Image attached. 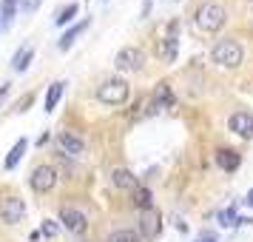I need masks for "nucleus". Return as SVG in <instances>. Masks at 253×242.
Returning a JSON list of instances; mask_svg holds the SVG:
<instances>
[{"label": "nucleus", "instance_id": "nucleus-28", "mask_svg": "<svg viewBox=\"0 0 253 242\" xmlns=\"http://www.w3.org/2000/svg\"><path fill=\"white\" fill-rule=\"evenodd\" d=\"M6 94H9V83H3V86H0V100H3Z\"/></svg>", "mask_w": 253, "mask_h": 242}, {"label": "nucleus", "instance_id": "nucleus-8", "mask_svg": "<svg viewBox=\"0 0 253 242\" xmlns=\"http://www.w3.org/2000/svg\"><path fill=\"white\" fill-rule=\"evenodd\" d=\"M32 188H35L37 194H48L54 185H57V171L51 168V165H37L35 171H32Z\"/></svg>", "mask_w": 253, "mask_h": 242}, {"label": "nucleus", "instance_id": "nucleus-12", "mask_svg": "<svg viewBox=\"0 0 253 242\" xmlns=\"http://www.w3.org/2000/svg\"><path fill=\"white\" fill-rule=\"evenodd\" d=\"M88 23H91V20L85 17V20H80V23H74L71 29H66V32H63V37L57 40V48H60V51H69V48L74 46V40H77V37H80L85 29H88Z\"/></svg>", "mask_w": 253, "mask_h": 242}, {"label": "nucleus", "instance_id": "nucleus-23", "mask_svg": "<svg viewBox=\"0 0 253 242\" xmlns=\"http://www.w3.org/2000/svg\"><path fill=\"white\" fill-rule=\"evenodd\" d=\"M216 219H219V225H222V228H233V225H239V217H236V211H233V208L219 211Z\"/></svg>", "mask_w": 253, "mask_h": 242}, {"label": "nucleus", "instance_id": "nucleus-26", "mask_svg": "<svg viewBox=\"0 0 253 242\" xmlns=\"http://www.w3.org/2000/svg\"><path fill=\"white\" fill-rule=\"evenodd\" d=\"M242 202H245V205H248V208H253V188H251V191H248V194H245V199H242Z\"/></svg>", "mask_w": 253, "mask_h": 242}, {"label": "nucleus", "instance_id": "nucleus-27", "mask_svg": "<svg viewBox=\"0 0 253 242\" xmlns=\"http://www.w3.org/2000/svg\"><path fill=\"white\" fill-rule=\"evenodd\" d=\"M46 143H48V134H46V131H43V134H40V137H37V145H40V148H43V145H46Z\"/></svg>", "mask_w": 253, "mask_h": 242}, {"label": "nucleus", "instance_id": "nucleus-18", "mask_svg": "<svg viewBox=\"0 0 253 242\" xmlns=\"http://www.w3.org/2000/svg\"><path fill=\"white\" fill-rule=\"evenodd\" d=\"M151 100H154V105H157V108H171V105H173L171 86H168V83H160V86H157V92H154V97H151Z\"/></svg>", "mask_w": 253, "mask_h": 242}, {"label": "nucleus", "instance_id": "nucleus-29", "mask_svg": "<svg viewBox=\"0 0 253 242\" xmlns=\"http://www.w3.org/2000/svg\"><path fill=\"white\" fill-rule=\"evenodd\" d=\"M196 242H213V237H199Z\"/></svg>", "mask_w": 253, "mask_h": 242}, {"label": "nucleus", "instance_id": "nucleus-25", "mask_svg": "<svg viewBox=\"0 0 253 242\" xmlns=\"http://www.w3.org/2000/svg\"><path fill=\"white\" fill-rule=\"evenodd\" d=\"M17 6H20V14H32L40 6V0H17Z\"/></svg>", "mask_w": 253, "mask_h": 242}, {"label": "nucleus", "instance_id": "nucleus-9", "mask_svg": "<svg viewBox=\"0 0 253 242\" xmlns=\"http://www.w3.org/2000/svg\"><path fill=\"white\" fill-rule=\"evenodd\" d=\"M57 148H60V154L66 157H80V154H85V140L83 137H77L74 131H60L57 134Z\"/></svg>", "mask_w": 253, "mask_h": 242}, {"label": "nucleus", "instance_id": "nucleus-15", "mask_svg": "<svg viewBox=\"0 0 253 242\" xmlns=\"http://www.w3.org/2000/svg\"><path fill=\"white\" fill-rule=\"evenodd\" d=\"M239 162H242V157L233 148H219L216 151V165L219 168H225V171H236Z\"/></svg>", "mask_w": 253, "mask_h": 242}, {"label": "nucleus", "instance_id": "nucleus-5", "mask_svg": "<svg viewBox=\"0 0 253 242\" xmlns=\"http://www.w3.org/2000/svg\"><path fill=\"white\" fill-rule=\"evenodd\" d=\"M142 66H145V51L137 46H126L117 51L114 57V69L117 71H142Z\"/></svg>", "mask_w": 253, "mask_h": 242}, {"label": "nucleus", "instance_id": "nucleus-13", "mask_svg": "<svg viewBox=\"0 0 253 242\" xmlns=\"http://www.w3.org/2000/svg\"><path fill=\"white\" fill-rule=\"evenodd\" d=\"M111 183H114L117 188H123V191H134V188H139L134 171H128V168H114V171H111Z\"/></svg>", "mask_w": 253, "mask_h": 242}, {"label": "nucleus", "instance_id": "nucleus-2", "mask_svg": "<svg viewBox=\"0 0 253 242\" xmlns=\"http://www.w3.org/2000/svg\"><path fill=\"white\" fill-rule=\"evenodd\" d=\"M131 97V86L123 77H108L97 86V100L103 105H123Z\"/></svg>", "mask_w": 253, "mask_h": 242}, {"label": "nucleus", "instance_id": "nucleus-17", "mask_svg": "<svg viewBox=\"0 0 253 242\" xmlns=\"http://www.w3.org/2000/svg\"><path fill=\"white\" fill-rule=\"evenodd\" d=\"M131 199H134V205H137L139 211H151V208H154V194H151L145 185L134 188V191H131Z\"/></svg>", "mask_w": 253, "mask_h": 242}, {"label": "nucleus", "instance_id": "nucleus-3", "mask_svg": "<svg viewBox=\"0 0 253 242\" xmlns=\"http://www.w3.org/2000/svg\"><path fill=\"white\" fill-rule=\"evenodd\" d=\"M157 54L165 63L176 60V54H179V20H171V23L162 26V35L157 40Z\"/></svg>", "mask_w": 253, "mask_h": 242}, {"label": "nucleus", "instance_id": "nucleus-14", "mask_svg": "<svg viewBox=\"0 0 253 242\" xmlns=\"http://www.w3.org/2000/svg\"><path fill=\"white\" fill-rule=\"evenodd\" d=\"M17 14H20L17 0H0V29H9Z\"/></svg>", "mask_w": 253, "mask_h": 242}, {"label": "nucleus", "instance_id": "nucleus-21", "mask_svg": "<svg viewBox=\"0 0 253 242\" xmlns=\"http://www.w3.org/2000/svg\"><path fill=\"white\" fill-rule=\"evenodd\" d=\"M105 242H142V237H139V231H114V234H108V240Z\"/></svg>", "mask_w": 253, "mask_h": 242}, {"label": "nucleus", "instance_id": "nucleus-20", "mask_svg": "<svg viewBox=\"0 0 253 242\" xmlns=\"http://www.w3.org/2000/svg\"><path fill=\"white\" fill-rule=\"evenodd\" d=\"M63 89H66V83L63 80H54L48 86V94H46V111H54L60 103V97H63Z\"/></svg>", "mask_w": 253, "mask_h": 242}, {"label": "nucleus", "instance_id": "nucleus-4", "mask_svg": "<svg viewBox=\"0 0 253 242\" xmlns=\"http://www.w3.org/2000/svg\"><path fill=\"white\" fill-rule=\"evenodd\" d=\"M228 20V12L219 3H202L196 12V29L199 32H219Z\"/></svg>", "mask_w": 253, "mask_h": 242}, {"label": "nucleus", "instance_id": "nucleus-10", "mask_svg": "<svg viewBox=\"0 0 253 242\" xmlns=\"http://www.w3.org/2000/svg\"><path fill=\"white\" fill-rule=\"evenodd\" d=\"M228 128L233 131V134L251 140L253 137V114H251V111H236V114H230Z\"/></svg>", "mask_w": 253, "mask_h": 242}, {"label": "nucleus", "instance_id": "nucleus-22", "mask_svg": "<svg viewBox=\"0 0 253 242\" xmlns=\"http://www.w3.org/2000/svg\"><path fill=\"white\" fill-rule=\"evenodd\" d=\"M77 12H80V6H77V3H69L66 9H60V14L54 17V23H57V26L71 23V20H74V14H77Z\"/></svg>", "mask_w": 253, "mask_h": 242}, {"label": "nucleus", "instance_id": "nucleus-11", "mask_svg": "<svg viewBox=\"0 0 253 242\" xmlns=\"http://www.w3.org/2000/svg\"><path fill=\"white\" fill-rule=\"evenodd\" d=\"M60 222H63V225H66V231H71V234H83V231H85V225H88L85 214H83V211H77V208H63V211H60Z\"/></svg>", "mask_w": 253, "mask_h": 242}, {"label": "nucleus", "instance_id": "nucleus-6", "mask_svg": "<svg viewBox=\"0 0 253 242\" xmlns=\"http://www.w3.org/2000/svg\"><path fill=\"white\" fill-rule=\"evenodd\" d=\"M162 231V217L157 208H151V211H139V237L145 242L157 240Z\"/></svg>", "mask_w": 253, "mask_h": 242}, {"label": "nucleus", "instance_id": "nucleus-16", "mask_svg": "<svg viewBox=\"0 0 253 242\" xmlns=\"http://www.w3.org/2000/svg\"><path fill=\"white\" fill-rule=\"evenodd\" d=\"M26 148H29V140H26V137H20V140H17V143L12 145V151H9V157H6V162H3V165H6V171H12V168H17V162H20V157L26 154Z\"/></svg>", "mask_w": 253, "mask_h": 242}, {"label": "nucleus", "instance_id": "nucleus-1", "mask_svg": "<svg viewBox=\"0 0 253 242\" xmlns=\"http://www.w3.org/2000/svg\"><path fill=\"white\" fill-rule=\"evenodd\" d=\"M211 60L216 63L219 69H239L242 60H245V48H242L236 40L225 37V40H216V43H213V48H211Z\"/></svg>", "mask_w": 253, "mask_h": 242}, {"label": "nucleus", "instance_id": "nucleus-30", "mask_svg": "<svg viewBox=\"0 0 253 242\" xmlns=\"http://www.w3.org/2000/svg\"><path fill=\"white\" fill-rule=\"evenodd\" d=\"M248 3H253V0H248Z\"/></svg>", "mask_w": 253, "mask_h": 242}, {"label": "nucleus", "instance_id": "nucleus-7", "mask_svg": "<svg viewBox=\"0 0 253 242\" xmlns=\"http://www.w3.org/2000/svg\"><path fill=\"white\" fill-rule=\"evenodd\" d=\"M23 217H26V202L20 196H6L0 202V219L6 225H17V222H23Z\"/></svg>", "mask_w": 253, "mask_h": 242}, {"label": "nucleus", "instance_id": "nucleus-24", "mask_svg": "<svg viewBox=\"0 0 253 242\" xmlns=\"http://www.w3.org/2000/svg\"><path fill=\"white\" fill-rule=\"evenodd\" d=\"M57 222H54V219H43V225H40V237H43V240H54V237H57Z\"/></svg>", "mask_w": 253, "mask_h": 242}, {"label": "nucleus", "instance_id": "nucleus-19", "mask_svg": "<svg viewBox=\"0 0 253 242\" xmlns=\"http://www.w3.org/2000/svg\"><path fill=\"white\" fill-rule=\"evenodd\" d=\"M32 57H35V46H23L12 57V69L14 71H26V69H29V63H32Z\"/></svg>", "mask_w": 253, "mask_h": 242}]
</instances>
